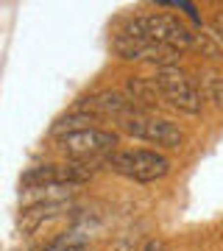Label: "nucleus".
<instances>
[{"label":"nucleus","instance_id":"nucleus-11","mask_svg":"<svg viewBox=\"0 0 223 251\" xmlns=\"http://www.w3.org/2000/svg\"><path fill=\"white\" fill-rule=\"evenodd\" d=\"M206 98L212 100L215 106H223V75H218V73L206 75Z\"/></svg>","mask_w":223,"mask_h":251},{"label":"nucleus","instance_id":"nucleus-4","mask_svg":"<svg viewBox=\"0 0 223 251\" xmlns=\"http://www.w3.org/2000/svg\"><path fill=\"white\" fill-rule=\"evenodd\" d=\"M120 128L134 137H140V140L165 145V148H178V145L184 143V134H181L178 126H173L170 120H162V117H148L140 109L131 112V115L120 117Z\"/></svg>","mask_w":223,"mask_h":251},{"label":"nucleus","instance_id":"nucleus-13","mask_svg":"<svg viewBox=\"0 0 223 251\" xmlns=\"http://www.w3.org/2000/svg\"><path fill=\"white\" fill-rule=\"evenodd\" d=\"M45 251H87V246L84 243H64V240H56L50 243Z\"/></svg>","mask_w":223,"mask_h":251},{"label":"nucleus","instance_id":"nucleus-3","mask_svg":"<svg viewBox=\"0 0 223 251\" xmlns=\"http://www.w3.org/2000/svg\"><path fill=\"white\" fill-rule=\"evenodd\" d=\"M156 84H159L162 98L168 100L173 109L187 112V115H198L204 106V95L196 87V81L187 73H181L178 67H162L156 73Z\"/></svg>","mask_w":223,"mask_h":251},{"label":"nucleus","instance_id":"nucleus-6","mask_svg":"<svg viewBox=\"0 0 223 251\" xmlns=\"http://www.w3.org/2000/svg\"><path fill=\"white\" fill-rule=\"evenodd\" d=\"M115 50L117 56H123L128 62H151V64H162V67H173L178 62L181 50L151 39H131V36H117L115 39Z\"/></svg>","mask_w":223,"mask_h":251},{"label":"nucleus","instance_id":"nucleus-9","mask_svg":"<svg viewBox=\"0 0 223 251\" xmlns=\"http://www.w3.org/2000/svg\"><path fill=\"white\" fill-rule=\"evenodd\" d=\"M62 209H67V204H62V201H48V204L31 206V209H25V212H23V218H20V229H23L25 234H28V232H34V229L42 224L45 218L59 215Z\"/></svg>","mask_w":223,"mask_h":251},{"label":"nucleus","instance_id":"nucleus-10","mask_svg":"<svg viewBox=\"0 0 223 251\" xmlns=\"http://www.w3.org/2000/svg\"><path fill=\"white\" fill-rule=\"evenodd\" d=\"M128 92H131V100L134 103H145V106H156L159 103V84L156 78L148 81V78H131L128 81Z\"/></svg>","mask_w":223,"mask_h":251},{"label":"nucleus","instance_id":"nucleus-12","mask_svg":"<svg viewBox=\"0 0 223 251\" xmlns=\"http://www.w3.org/2000/svg\"><path fill=\"white\" fill-rule=\"evenodd\" d=\"M193 48H198V50H204L209 59H221V48L215 45L209 36H204V34H196V45Z\"/></svg>","mask_w":223,"mask_h":251},{"label":"nucleus","instance_id":"nucleus-1","mask_svg":"<svg viewBox=\"0 0 223 251\" xmlns=\"http://www.w3.org/2000/svg\"><path fill=\"white\" fill-rule=\"evenodd\" d=\"M123 36H131V39H151V42L176 48V50H184V48L196 45V34H193L178 17H170V14H151V17L131 20V23L125 25Z\"/></svg>","mask_w":223,"mask_h":251},{"label":"nucleus","instance_id":"nucleus-2","mask_svg":"<svg viewBox=\"0 0 223 251\" xmlns=\"http://www.w3.org/2000/svg\"><path fill=\"white\" fill-rule=\"evenodd\" d=\"M106 162L112 171L123 173V176H128L134 181H156L162 176H168V171H170L168 156H162L156 151H145V148L109 153Z\"/></svg>","mask_w":223,"mask_h":251},{"label":"nucleus","instance_id":"nucleus-7","mask_svg":"<svg viewBox=\"0 0 223 251\" xmlns=\"http://www.w3.org/2000/svg\"><path fill=\"white\" fill-rule=\"evenodd\" d=\"M95 176L89 165H42L23 176V187H59V184H81Z\"/></svg>","mask_w":223,"mask_h":251},{"label":"nucleus","instance_id":"nucleus-8","mask_svg":"<svg viewBox=\"0 0 223 251\" xmlns=\"http://www.w3.org/2000/svg\"><path fill=\"white\" fill-rule=\"evenodd\" d=\"M137 103H134L128 95H123V92L117 90H103L98 92V95H92V98H84L78 103V112L81 115H87V112H92V115H131V112H137Z\"/></svg>","mask_w":223,"mask_h":251},{"label":"nucleus","instance_id":"nucleus-5","mask_svg":"<svg viewBox=\"0 0 223 251\" xmlns=\"http://www.w3.org/2000/svg\"><path fill=\"white\" fill-rule=\"evenodd\" d=\"M117 145V134L103 131V128H81L73 134L59 137V148L70 159H89V156H103L112 153Z\"/></svg>","mask_w":223,"mask_h":251},{"label":"nucleus","instance_id":"nucleus-14","mask_svg":"<svg viewBox=\"0 0 223 251\" xmlns=\"http://www.w3.org/2000/svg\"><path fill=\"white\" fill-rule=\"evenodd\" d=\"M140 251H168V246H165V240H148Z\"/></svg>","mask_w":223,"mask_h":251}]
</instances>
